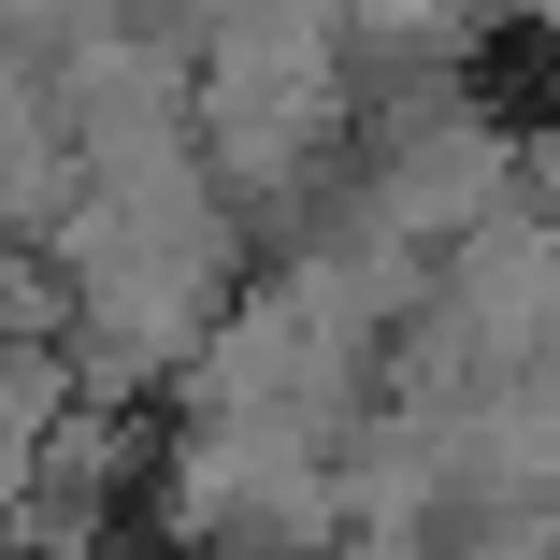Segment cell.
I'll return each mask as SVG.
<instances>
[{"label": "cell", "instance_id": "1", "mask_svg": "<svg viewBox=\"0 0 560 560\" xmlns=\"http://www.w3.org/2000/svg\"><path fill=\"white\" fill-rule=\"evenodd\" d=\"M330 30L316 15H231L215 30V72H201V144L231 187H273L330 144Z\"/></svg>", "mask_w": 560, "mask_h": 560}]
</instances>
